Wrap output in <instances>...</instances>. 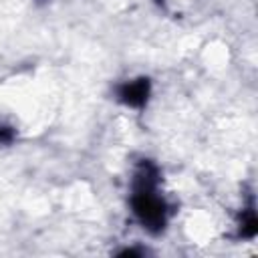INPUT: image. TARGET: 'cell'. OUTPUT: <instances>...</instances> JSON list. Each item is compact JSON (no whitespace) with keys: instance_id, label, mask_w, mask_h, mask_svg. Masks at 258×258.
I'll return each mask as SVG.
<instances>
[{"instance_id":"obj_1","label":"cell","mask_w":258,"mask_h":258,"mask_svg":"<svg viewBox=\"0 0 258 258\" xmlns=\"http://www.w3.org/2000/svg\"><path fill=\"white\" fill-rule=\"evenodd\" d=\"M159 167L149 159L139 161L131 177V214L149 234H161L169 220V206L159 194Z\"/></svg>"},{"instance_id":"obj_2","label":"cell","mask_w":258,"mask_h":258,"mask_svg":"<svg viewBox=\"0 0 258 258\" xmlns=\"http://www.w3.org/2000/svg\"><path fill=\"white\" fill-rule=\"evenodd\" d=\"M149 95H151V81L147 77H137L117 87V101L131 109L145 107L149 101Z\"/></svg>"},{"instance_id":"obj_3","label":"cell","mask_w":258,"mask_h":258,"mask_svg":"<svg viewBox=\"0 0 258 258\" xmlns=\"http://www.w3.org/2000/svg\"><path fill=\"white\" fill-rule=\"evenodd\" d=\"M258 232V220H256V212H254V206L246 208L244 214H242V220H240V226H238V236L240 238H254Z\"/></svg>"},{"instance_id":"obj_4","label":"cell","mask_w":258,"mask_h":258,"mask_svg":"<svg viewBox=\"0 0 258 258\" xmlns=\"http://www.w3.org/2000/svg\"><path fill=\"white\" fill-rule=\"evenodd\" d=\"M14 137H16V133H14L12 127L0 125V145H10L14 141Z\"/></svg>"}]
</instances>
